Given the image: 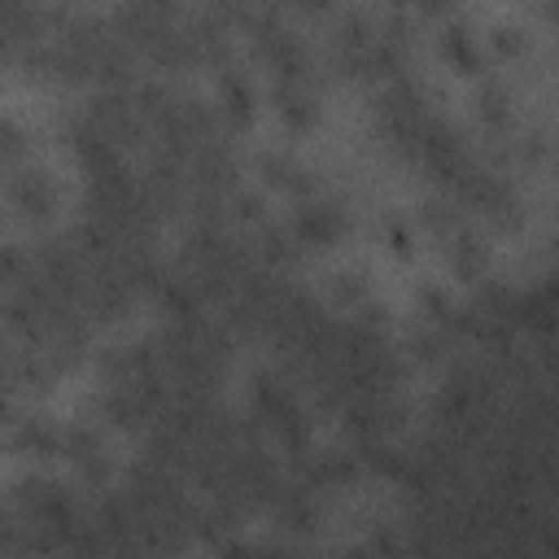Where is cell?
I'll return each instance as SVG.
<instances>
[{"label":"cell","mask_w":559,"mask_h":559,"mask_svg":"<svg viewBox=\"0 0 559 559\" xmlns=\"http://www.w3.org/2000/svg\"><path fill=\"white\" fill-rule=\"evenodd\" d=\"M288 227H293L297 245H306V249H328V245H336V240L345 236V214H341L336 201H328V197L314 192V197H301V201H297Z\"/></svg>","instance_id":"1"},{"label":"cell","mask_w":559,"mask_h":559,"mask_svg":"<svg viewBox=\"0 0 559 559\" xmlns=\"http://www.w3.org/2000/svg\"><path fill=\"white\" fill-rule=\"evenodd\" d=\"M476 118L489 127V131H502L511 122V96L502 83H480L476 87Z\"/></svg>","instance_id":"9"},{"label":"cell","mask_w":559,"mask_h":559,"mask_svg":"<svg viewBox=\"0 0 559 559\" xmlns=\"http://www.w3.org/2000/svg\"><path fill=\"white\" fill-rule=\"evenodd\" d=\"M258 258H262L266 266H288V262L297 258V236H293V227L262 223V231H258Z\"/></svg>","instance_id":"8"},{"label":"cell","mask_w":559,"mask_h":559,"mask_svg":"<svg viewBox=\"0 0 559 559\" xmlns=\"http://www.w3.org/2000/svg\"><path fill=\"white\" fill-rule=\"evenodd\" d=\"M437 57L454 70V74H480L485 66V52L476 44V35L463 26V22H445L441 35H437Z\"/></svg>","instance_id":"7"},{"label":"cell","mask_w":559,"mask_h":559,"mask_svg":"<svg viewBox=\"0 0 559 559\" xmlns=\"http://www.w3.org/2000/svg\"><path fill=\"white\" fill-rule=\"evenodd\" d=\"M367 297H371V293H367L362 271H349V266H345V271H336V275L328 280V301H332L336 310H349V314H354Z\"/></svg>","instance_id":"11"},{"label":"cell","mask_w":559,"mask_h":559,"mask_svg":"<svg viewBox=\"0 0 559 559\" xmlns=\"http://www.w3.org/2000/svg\"><path fill=\"white\" fill-rule=\"evenodd\" d=\"M293 9H301V13H310V17H319V13H328L336 0H288Z\"/></svg>","instance_id":"16"},{"label":"cell","mask_w":559,"mask_h":559,"mask_svg":"<svg viewBox=\"0 0 559 559\" xmlns=\"http://www.w3.org/2000/svg\"><path fill=\"white\" fill-rule=\"evenodd\" d=\"M424 22H450L459 13V0H411Z\"/></svg>","instance_id":"15"},{"label":"cell","mask_w":559,"mask_h":559,"mask_svg":"<svg viewBox=\"0 0 559 559\" xmlns=\"http://www.w3.org/2000/svg\"><path fill=\"white\" fill-rule=\"evenodd\" d=\"M555 170H559V148H555Z\"/></svg>","instance_id":"17"},{"label":"cell","mask_w":559,"mask_h":559,"mask_svg":"<svg viewBox=\"0 0 559 559\" xmlns=\"http://www.w3.org/2000/svg\"><path fill=\"white\" fill-rule=\"evenodd\" d=\"M231 210H236L240 223H266V197L258 188H240L231 197Z\"/></svg>","instance_id":"13"},{"label":"cell","mask_w":559,"mask_h":559,"mask_svg":"<svg viewBox=\"0 0 559 559\" xmlns=\"http://www.w3.org/2000/svg\"><path fill=\"white\" fill-rule=\"evenodd\" d=\"M9 441H13L17 454H31V459H52V454H61V428H57L48 415H35V411L22 415V419H13Z\"/></svg>","instance_id":"6"},{"label":"cell","mask_w":559,"mask_h":559,"mask_svg":"<svg viewBox=\"0 0 559 559\" xmlns=\"http://www.w3.org/2000/svg\"><path fill=\"white\" fill-rule=\"evenodd\" d=\"M57 201H61V192H57V183H52L48 170H39V166H22V170L9 175V205H13L26 223H44V218H52Z\"/></svg>","instance_id":"2"},{"label":"cell","mask_w":559,"mask_h":559,"mask_svg":"<svg viewBox=\"0 0 559 559\" xmlns=\"http://www.w3.org/2000/svg\"><path fill=\"white\" fill-rule=\"evenodd\" d=\"M380 231H384V245H389L397 258H411V253H415V227H411L406 218H397V214H393V218H384V227H380Z\"/></svg>","instance_id":"12"},{"label":"cell","mask_w":559,"mask_h":559,"mask_svg":"<svg viewBox=\"0 0 559 559\" xmlns=\"http://www.w3.org/2000/svg\"><path fill=\"white\" fill-rule=\"evenodd\" d=\"M515 153H520V162H528V166H533V162H542V157L550 153L546 131H537V127H533V131H524V140H520V148H515Z\"/></svg>","instance_id":"14"},{"label":"cell","mask_w":559,"mask_h":559,"mask_svg":"<svg viewBox=\"0 0 559 559\" xmlns=\"http://www.w3.org/2000/svg\"><path fill=\"white\" fill-rule=\"evenodd\" d=\"M445 240V262H450V271L463 280V284H476L480 275H485V266H489V249H485V236L480 231H472L467 223H459L450 236H441Z\"/></svg>","instance_id":"5"},{"label":"cell","mask_w":559,"mask_h":559,"mask_svg":"<svg viewBox=\"0 0 559 559\" xmlns=\"http://www.w3.org/2000/svg\"><path fill=\"white\" fill-rule=\"evenodd\" d=\"M214 92H218V109H223V118L231 127H249L253 122V114H258V87H253V79L240 66H223Z\"/></svg>","instance_id":"4"},{"label":"cell","mask_w":559,"mask_h":559,"mask_svg":"<svg viewBox=\"0 0 559 559\" xmlns=\"http://www.w3.org/2000/svg\"><path fill=\"white\" fill-rule=\"evenodd\" d=\"M485 48H489L493 61H520V57L528 52V35H524V26H515V22H493Z\"/></svg>","instance_id":"10"},{"label":"cell","mask_w":559,"mask_h":559,"mask_svg":"<svg viewBox=\"0 0 559 559\" xmlns=\"http://www.w3.org/2000/svg\"><path fill=\"white\" fill-rule=\"evenodd\" d=\"M271 100H275V118H280V127L293 131V135L314 131L319 118H323V105H319V96L310 92L306 79H275V96H271Z\"/></svg>","instance_id":"3"}]
</instances>
